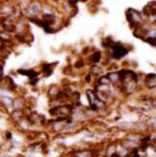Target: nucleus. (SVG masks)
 Masks as SVG:
<instances>
[{
	"instance_id": "nucleus-1",
	"label": "nucleus",
	"mask_w": 156,
	"mask_h": 157,
	"mask_svg": "<svg viewBox=\"0 0 156 157\" xmlns=\"http://www.w3.org/2000/svg\"><path fill=\"white\" fill-rule=\"evenodd\" d=\"M112 46H113V56L115 58L123 57L127 53V50L124 48L123 46H121V44H113Z\"/></svg>"
},
{
	"instance_id": "nucleus-2",
	"label": "nucleus",
	"mask_w": 156,
	"mask_h": 157,
	"mask_svg": "<svg viewBox=\"0 0 156 157\" xmlns=\"http://www.w3.org/2000/svg\"><path fill=\"white\" fill-rule=\"evenodd\" d=\"M0 85H1V88L6 90H13L15 88L14 81H13L10 77H4L1 80V82H0Z\"/></svg>"
},
{
	"instance_id": "nucleus-3",
	"label": "nucleus",
	"mask_w": 156,
	"mask_h": 157,
	"mask_svg": "<svg viewBox=\"0 0 156 157\" xmlns=\"http://www.w3.org/2000/svg\"><path fill=\"white\" fill-rule=\"evenodd\" d=\"M145 84L149 88H154L155 87V74H149L145 77Z\"/></svg>"
},
{
	"instance_id": "nucleus-4",
	"label": "nucleus",
	"mask_w": 156,
	"mask_h": 157,
	"mask_svg": "<svg viewBox=\"0 0 156 157\" xmlns=\"http://www.w3.org/2000/svg\"><path fill=\"white\" fill-rule=\"evenodd\" d=\"M13 106H14V108L15 109V110H20L22 107V102L20 99H15L13 101Z\"/></svg>"
},
{
	"instance_id": "nucleus-5",
	"label": "nucleus",
	"mask_w": 156,
	"mask_h": 157,
	"mask_svg": "<svg viewBox=\"0 0 156 157\" xmlns=\"http://www.w3.org/2000/svg\"><path fill=\"white\" fill-rule=\"evenodd\" d=\"M108 78H109L110 82H117L120 81V77H119V73H110L108 75Z\"/></svg>"
},
{
	"instance_id": "nucleus-6",
	"label": "nucleus",
	"mask_w": 156,
	"mask_h": 157,
	"mask_svg": "<svg viewBox=\"0 0 156 157\" xmlns=\"http://www.w3.org/2000/svg\"><path fill=\"white\" fill-rule=\"evenodd\" d=\"M21 116H22V113L20 112V110H15L12 115L13 119H14L15 121H19V119H21Z\"/></svg>"
},
{
	"instance_id": "nucleus-7",
	"label": "nucleus",
	"mask_w": 156,
	"mask_h": 157,
	"mask_svg": "<svg viewBox=\"0 0 156 157\" xmlns=\"http://www.w3.org/2000/svg\"><path fill=\"white\" fill-rule=\"evenodd\" d=\"M99 83H100V85H109L110 80H109V78H108V76L101 77V78L99 79Z\"/></svg>"
},
{
	"instance_id": "nucleus-8",
	"label": "nucleus",
	"mask_w": 156,
	"mask_h": 157,
	"mask_svg": "<svg viewBox=\"0 0 156 157\" xmlns=\"http://www.w3.org/2000/svg\"><path fill=\"white\" fill-rule=\"evenodd\" d=\"M100 57H101V55H100V52H96L94 55H92V61H94V63L98 62L100 60Z\"/></svg>"
},
{
	"instance_id": "nucleus-9",
	"label": "nucleus",
	"mask_w": 156,
	"mask_h": 157,
	"mask_svg": "<svg viewBox=\"0 0 156 157\" xmlns=\"http://www.w3.org/2000/svg\"><path fill=\"white\" fill-rule=\"evenodd\" d=\"M2 101H3V103L6 106H8V107H9V106H11L12 104H13V101L11 99H10L9 97H4L3 99H2Z\"/></svg>"
},
{
	"instance_id": "nucleus-10",
	"label": "nucleus",
	"mask_w": 156,
	"mask_h": 157,
	"mask_svg": "<svg viewBox=\"0 0 156 157\" xmlns=\"http://www.w3.org/2000/svg\"><path fill=\"white\" fill-rule=\"evenodd\" d=\"M115 150H116L115 146H110V147L108 148V150H107V153H108V155H112L113 153H115Z\"/></svg>"
},
{
	"instance_id": "nucleus-11",
	"label": "nucleus",
	"mask_w": 156,
	"mask_h": 157,
	"mask_svg": "<svg viewBox=\"0 0 156 157\" xmlns=\"http://www.w3.org/2000/svg\"><path fill=\"white\" fill-rule=\"evenodd\" d=\"M44 70L46 71V75H49L51 73V68H50V66H44Z\"/></svg>"
},
{
	"instance_id": "nucleus-12",
	"label": "nucleus",
	"mask_w": 156,
	"mask_h": 157,
	"mask_svg": "<svg viewBox=\"0 0 156 157\" xmlns=\"http://www.w3.org/2000/svg\"><path fill=\"white\" fill-rule=\"evenodd\" d=\"M126 157H140V156H139L138 152H137V150H134L133 152L130 153V154H129V155H127Z\"/></svg>"
},
{
	"instance_id": "nucleus-13",
	"label": "nucleus",
	"mask_w": 156,
	"mask_h": 157,
	"mask_svg": "<svg viewBox=\"0 0 156 157\" xmlns=\"http://www.w3.org/2000/svg\"><path fill=\"white\" fill-rule=\"evenodd\" d=\"M111 157H121L119 154H117V153H113L112 155H111Z\"/></svg>"
},
{
	"instance_id": "nucleus-14",
	"label": "nucleus",
	"mask_w": 156,
	"mask_h": 157,
	"mask_svg": "<svg viewBox=\"0 0 156 157\" xmlns=\"http://www.w3.org/2000/svg\"><path fill=\"white\" fill-rule=\"evenodd\" d=\"M2 46H3V42H2L1 40H0V49L2 48Z\"/></svg>"
}]
</instances>
